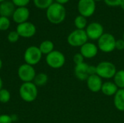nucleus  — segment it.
Segmentation results:
<instances>
[{"label":"nucleus","mask_w":124,"mask_h":123,"mask_svg":"<svg viewBox=\"0 0 124 123\" xmlns=\"http://www.w3.org/2000/svg\"><path fill=\"white\" fill-rule=\"evenodd\" d=\"M46 16L49 22L58 25L65 20L66 17V9L64 5L55 2L46 9Z\"/></svg>","instance_id":"nucleus-1"},{"label":"nucleus","mask_w":124,"mask_h":123,"mask_svg":"<svg viewBox=\"0 0 124 123\" xmlns=\"http://www.w3.org/2000/svg\"><path fill=\"white\" fill-rule=\"evenodd\" d=\"M38 87L33 82L23 83L19 88V95L23 101L27 103L34 101L38 96Z\"/></svg>","instance_id":"nucleus-2"},{"label":"nucleus","mask_w":124,"mask_h":123,"mask_svg":"<svg viewBox=\"0 0 124 123\" xmlns=\"http://www.w3.org/2000/svg\"><path fill=\"white\" fill-rule=\"evenodd\" d=\"M116 72V66L109 61H102L96 65V74L102 79H113Z\"/></svg>","instance_id":"nucleus-3"},{"label":"nucleus","mask_w":124,"mask_h":123,"mask_svg":"<svg viewBox=\"0 0 124 123\" xmlns=\"http://www.w3.org/2000/svg\"><path fill=\"white\" fill-rule=\"evenodd\" d=\"M116 39L115 36L110 33L104 34L97 40V47L103 53H110L116 49Z\"/></svg>","instance_id":"nucleus-4"},{"label":"nucleus","mask_w":124,"mask_h":123,"mask_svg":"<svg viewBox=\"0 0 124 123\" xmlns=\"http://www.w3.org/2000/svg\"><path fill=\"white\" fill-rule=\"evenodd\" d=\"M88 36L85 30L76 29L73 30L67 38L68 43L72 47H81L88 42Z\"/></svg>","instance_id":"nucleus-5"},{"label":"nucleus","mask_w":124,"mask_h":123,"mask_svg":"<svg viewBox=\"0 0 124 123\" xmlns=\"http://www.w3.org/2000/svg\"><path fill=\"white\" fill-rule=\"evenodd\" d=\"M46 65L52 69H60L65 64V56L58 50H54L46 56Z\"/></svg>","instance_id":"nucleus-6"},{"label":"nucleus","mask_w":124,"mask_h":123,"mask_svg":"<svg viewBox=\"0 0 124 123\" xmlns=\"http://www.w3.org/2000/svg\"><path fill=\"white\" fill-rule=\"evenodd\" d=\"M42 56L43 54L38 46H31L25 50L23 59L25 63L32 66H35L40 62Z\"/></svg>","instance_id":"nucleus-7"},{"label":"nucleus","mask_w":124,"mask_h":123,"mask_svg":"<svg viewBox=\"0 0 124 123\" xmlns=\"http://www.w3.org/2000/svg\"><path fill=\"white\" fill-rule=\"evenodd\" d=\"M36 75V72L34 66L28 65L26 63L22 64L17 69L18 78L21 81H23V83L33 82Z\"/></svg>","instance_id":"nucleus-8"},{"label":"nucleus","mask_w":124,"mask_h":123,"mask_svg":"<svg viewBox=\"0 0 124 123\" xmlns=\"http://www.w3.org/2000/svg\"><path fill=\"white\" fill-rule=\"evenodd\" d=\"M77 8L79 14L87 18L94 14L96 10V2L94 0H79Z\"/></svg>","instance_id":"nucleus-9"},{"label":"nucleus","mask_w":124,"mask_h":123,"mask_svg":"<svg viewBox=\"0 0 124 123\" xmlns=\"http://www.w3.org/2000/svg\"><path fill=\"white\" fill-rule=\"evenodd\" d=\"M85 31L89 39L97 41L104 34V28L101 23L92 22L86 26Z\"/></svg>","instance_id":"nucleus-10"},{"label":"nucleus","mask_w":124,"mask_h":123,"mask_svg":"<svg viewBox=\"0 0 124 123\" xmlns=\"http://www.w3.org/2000/svg\"><path fill=\"white\" fill-rule=\"evenodd\" d=\"M16 31L19 34L20 37L28 38L33 37L36 33V28L34 24L30 22H25L21 24H18L16 28Z\"/></svg>","instance_id":"nucleus-11"},{"label":"nucleus","mask_w":124,"mask_h":123,"mask_svg":"<svg viewBox=\"0 0 124 123\" xmlns=\"http://www.w3.org/2000/svg\"><path fill=\"white\" fill-rule=\"evenodd\" d=\"M99 51L97 45L92 42H86L80 47V53L84 59H92L95 57Z\"/></svg>","instance_id":"nucleus-12"},{"label":"nucleus","mask_w":124,"mask_h":123,"mask_svg":"<svg viewBox=\"0 0 124 123\" xmlns=\"http://www.w3.org/2000/svg\"><path fill=\"white\" fill-rule=\"evenodd\" d=\"M86 86L88 89L93 93H98L101 91V88L103 84L102 79L97 74L90 75L86 80Z\"/></svg>","instance_id":"nucleus-13"},{"label":"nucleus","mask_w":124,"mask_h":123,"mask_svg":"<svg viewBox=\"0 0 124 123\" xmlns=\"http://www.w3.org/2000/svg\"><path fill=\"white\" fill-rule=\"evenodd\" d=\"M30 16L29 9L26 7H17L15 9L13 14H12V20L15 22L17 24H21L25 22H27Z\"/></svg>","instance_id":"nucleus-14"},{"label":"nucleus","mask_w":124,"mask_h":123,"mask_svg":"<svg viewBox=\"0 0 124 123\" xmlns=\"http://www.w3.org/2000/svg\"><path fill=\"white\" fill-rule=\"evenodd\" d=\"M89 65L85 62L83 63L78 64L75 65L74 67V75L77 79L79 80L84 81L86 80V79L89 78Z\"/></svg>","instance_id":"nucleus-15"},{"label":"nucleus","mask_w":124,"mask_h":123,"mask_svg":"<svg viewBox=\"0 0 124 123\" xmlns=\"http://www.w3.org/2000/svg\"><path fill=\"white\" fill-rule=\"evenodd\" d=\"M118 89L119 88L113 81L108 80L106 82H103L101 92L106 96H114Z\"/></svg>","instance_id":"nucleus-16"},{"label":"nucleus","mask_w":124,"mask_h":123,"mask_svg":"<svg viewBox=\"0 0 124 123\" xmlns=\"http://www.w3.org/2000/svg\"><path fill=\"white\" fill-rule=\"evenodd\" d=\"M15 5L12 1H4L0 4V16L9 17L15 12Z\"/></svg>","instance_id":"nucleus-17"},{"label":"nucleus","mask_w":124,"mask_h":123,"mask_svg":"<svg viewBox=\"0 0 124 123\" xmlns=\"http://www.w3.org/2000/svg\"><path fill=\"white\" fill-rule=\"evenodd\" d=\"M113 104L116 109L120 112H124V88L118 89L113 96Z\"/></svg>","instance_id":"nucleus-18"},{"label":"nucleus","mask_w":124,"mask_h":123,"mask_svg":"<svg viewBox=\"0 0 124 123\" xmlns=\"http://www.w3.org/2000/svg\"><path fill=\"white\" fill-rule=\"evenodd\" d=\"M39 48L41 52L42 53V54L46 56L47 54H49V53H51L54 50V44L50 40H45L40 43Z\"/></svg>","instance_id":"nucleus-19"},{"label":"nucleus","mask_w":124,"mask_h":123,"mask_svg":"<svg viewBox=\"0 0 124 123\" xmlns=\"http://www.w3.org/2000/svg\"><path fill=\"white\" fill-rule=\"evenodd\" d=\"M48 80L49 78L47 74L44 72H39L36 75V77L33 82L37 87H40L46 85L48 82Z\"/></svg>","instance_id":"nucleus-20"},{"label":"nucleus","mask_w":124,"mask_h":123,"mask_svg":"<svg viewBox=\"0 0 124 123\" xmlns=\"http://www.w3.org/2000/svg\"><path fill=\"white\" fill-rule=\"evenodd\" d=\"M113 80L119 89L124 88V70H117Z\"/></svg>","instance_id":"nucleus-21"},{"label":"nucleus","mask_w":124,"mask_h":123,"mask_svg":"<svg viewBox=\"0 0 124 123\" xmlns=\"http://www.w3.org/2000/svg\"><path fill=\"white\" fill-rule=\"evenodd\" d=\"M74 25L76 28V29L85 30L86 26L88 25L86 17L80 14L76 16L74 19Z\"/></svg>","instance_id":"nucleus-22"},{"label":"nucleus","mask_w":124,"mask_h":123,"mask_svg":"<svg viewBox=\"0 0 124 123\" xmlns=\"http://www.w3.org/2000/svg\"><path fill=\"white\" fill-rule=\"evenodd\" d=\"M35 6L41 9H46L54 2L53 0H33Z\"/></svg>","instance_id":"nucleus-23"},{"label":"nucleus","mask_w":124,"mask_h":123,"mask_svg":"<svg viewBox=\"0 0 124 123\" xmlns=\"http://www.w3.org/2000/svg\"><path fill=\"white\" fill-rule=\"evenodd\" d=\"M11 99V94L10 92L6 89L2 88L0 90V102L1 104H7Z\"/></svg>","instance_id":"nucleus-24"},{"label":"nucleus","mask_w":124,"mask_h":123,"mask_svg":"<svg viewBox=\"0 0 124 123\" xmlns=\"http://www.w3.org/2000/svg\"><path fill=\"white\" fill-rule=\"evenodd\" d=\"M10 27V20L8 17L0 16V30L5 31Z\"/></svg>","instance_id":"nucleus-25"},{"label":"nucleus","mask_w":124,"mask_h":123,"mask_svg":"<svg viewBox=\"0 0 124 123\" xmlns=\"http://www.w3.org/2000/svg\"><path fill=\"white\" fill-rule=\"evenodd\" d=\"M20 38V36L16 30L10 31L7 35V40L9 43H16Z\"/></svg>","instance_id":"nucleus-26"},{"label":"nucleus","mask_w":124,"mask_h":123,"mask_svg":"<svg viewBox=\"0 0 124 123\" xmlns=\"http://www.w3.org/2000/svg\"><path fill=\"white\" fill-rule=\"evenodd\" d=\"M105 3L109 7H120L124 0H104Z\"/></svg>","instance_id":"nucleus-27"},{"label":"nucleus","mask_w":124,"mask_h":123,"mask_svg":"<svg viewBox=\"0 0 124 123\" xmlns=\"http://www.w3.org/2000/svg\"><path fill=\"white\" fill-rule=\"evenodd\" d=\"M73 60L74 64L76 65L83 63L84 62V57L82 56V54L80 52H78V53H76L74 54V56L73 57Z\"/></svg>","instance_id":"nucleus-28"},{"label":"nucleus","mask_w":124,"mask_h":123,"mask_svg":"<svg viewBox=\"0 0 124 123\" xmlns=\"http://www.w3.org/2000/svg\"><path fill=\"white\" fill-rule=\"evenodd\" d=\"M12 2L17 7H26L29 4L30 0H12Z\"/></svg>","instance_id":"nucleus-29"},{"label":"nucleus","mask_w":124,"mask_h":123,"mask_svg":"<svg viewBox=\"0 0 124 123\" xmlns=\"http://www.w3.org/2000/svg\"><path fill=\"white\" fill-rule=\"evenodd\" d=\"M11 115L7 114L0 115V123H12Z\"/></svg>","instance_id":"nucleus-30"},{"label":"nucleus","mask_w":124,"mask_h":123,"mask_svg":"<svg viewBox=\"0 0 124 123\" xmlns=\"http://www.w3.org/2000/svg\"><path fill=\"white\" fill-rule=\"evenodd\" d=\"M116 49L119 50V51H122L124 50V41L121 39H116Z\"/></svg>","instance_id":"nucleus-31"},{"label":"nucleus","mask_w":124,"mask_h":123,"mask_svg":"<svg viewBox=\"0 0 124 123\" xmlns=\"http://www.w3.org/2000/svg\"><path fill=\"white\" fill-rule=\"evenodd\" d=\"M96 74V66L94 65H90L89 67V75H93Z\"/></svg>","instance_id":"nucleus-32"},{"label":"nucleus","mask_w":124,"mask_h":123,"mask_svg":"<svg viewBox=\"0 0 124 123\" xmlns=\"http://www.w3.org/2000/svg\"><path fill=\"white\" fill-rule=\"evenodd\" d=\"M55 1H56L57 3L60 4H62V5H64V4H67L70 0H55Z\"/></svg>","instance_id":"nucleus-33"},{"label":"nucleus","mask_w":124,"mask_h":123,"mask_svg":"<svg viewBox=\"0 0 124 123\" xmlns=\"http://www.w3.org/2000/svg\"><path fill=\"white\" fill-rule=\"evenodd\" d=\"M11 118L12 120V122H15L16 120H17V115H11Z\"/></svg>","instance_id":"nucleus-34"},{"label":"nucleus","mask_w":124,"mask_h":123,"mask_svg":"<svg viewBox=\"0 0 124 123\" xmlns=\"http://www.w3.org/2000/svg\"><path fill=\"white\" fill-rule=\"evenodd\" d=\"M3 88V80L1 79V78L0 77V90Z\"/></svg>","instance_id":"nucleus-35"},{"label":"nucleus","mask_w":124,"mask_h":123,"mask_svg":"<svg viewBox=\"0 0 124 123\" xmlns=\"http://www.w3.org/2000/svg\"><path fill=\"white\" fill-rule=\"evenodd\" d=\"M2 65H3V62H2L1 59L0 58V70H1V68H2Z\"/></svg>","instance_id":"nucleus-36"},{"label":"nucleus","mask_w":124,"mask_h":123,"mask_svg":"<svg viewBox=\"0 0 124 123\" xmlns=\"http://www.w3.org/2000/svg\"><path fill=\"white\" fill-rule=\"evenodd\" d=\"M120 7H121L123 10H124V1H123V2H122V4L120 5Z\"/></svg>","instance_id":"nucleus-37"},{"label":"nucleus","mask_w":124,"mask_h":123,"mask_svg":"<svg viewBox=\"0 0 124 123\" xmlns=\"http://www.w3.org/2000/svg\"><path fill=\"white\" fill-rule=\"evenodd\" d=\"M94 1L96 2V1H104V0H94Z\"/></svg>","instance_id":"nucleus-38"},{"label":"nucleus","mask_w":124,"mask_h":123,"mask_svg":"<svg viewBox=\"0 0 124 123\" xmlns=\"http://www.w3.org/2000/svg\"><path fill=\"white\" fill-rule=\"evenodd\" d=\"M5 0H0V4L1 3V2H3V1H4Z\"/></svg>","instance_id":"nucleus-39"},{"label":"nucleus","mask_w":124,"mask_h":123,"mask_svg":"<svg viewBox=\"0 0 124 123\" xmlns=\"http://www.w3.org/2000/svg\"><path fill=\"white\" fill-rule=\"evenodd\" d=\"M122 39L124 41V33H123V38H122Z\"/></svg>","instance_id":"nucleus-40"}]
</instances>
